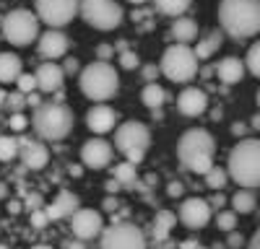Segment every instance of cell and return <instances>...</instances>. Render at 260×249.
<instances>
[{"mask_svg":"<svg viewBox=\"0 0 260 249\" xmlns=\"http://www.w3.org/2000/svg\"><path fill=\"white\" fill-rule=\"evenodd\" d=\"M161 73V68H156V65H146L143 68V78H146V83H156V75Z\"/></svg>","mask_w":260,"mask_h":249,"instance_id":"obj_39","label":"cell"},{"mask_svg":"<svg viewBox=\"0 0 260 249\" xmlns=\"http://www.w3.org/2000/svg\"><path fill=\"white\" fill-rule=\"evenodd\" d=\"M96 55H99V60H104V62H107V60H110V57L115 55V47H112V45H99Z\"/></svg>","mask_w":260,"mask_h":249,"instance_id":"obj_42","label":"cell"},{"mask_svg":"<svg viewBox=\"0 0 260 249\" xmlns=\"http://www.w3.org/2000/svg\"><path fill=\"white\" fill-rule=\"evenodd\" d=\"M226 179H229V172H224L221 166H213L206 174V187L213 192H221V187H226Z\"/></svg>","mask_w":260,"mask_h":249,"instance_id":"obj_31","label":"cell"},{"mask_svg":"<svg viewBox=\"0 0 260 249\" xmlns=\"http://www.w3.org/2000/svg\"><path fill=\"white\" fill-rule=\"evenodd\" d=\"M175 223H177V216L172 211H159L154 216V223H151V236H154V241H167Z\"/></svg>","mask_w":260,"mask_h":249,"instance_id":"obj_22","label":"cell"},{"mask_svg":"<svg viewBox=\"0 0 260 249\" xmlns=\"http://www.w3.org/2000/svg\"><path fill=\"white\" fill-rule=\"evenodd\" d=\"M229 177L247 190L260 187V140L257 138H245L232 148L229 163H226Z\"/></svg>","mask_w":260,"mask_h":249,"instance_id":"obj_2","label":"cell"},{"mask_svg":"<svg viewBox=\"0 0 260 249\" xmlns=\"http://www.w3.org/2000/svg\"><path fill=\"white\" fill-rule=\"evenodd\" d=\"M255 205H257V197H255V192L252 190H237L234 195H232V211L234 213H252L255 211Z\"/></svg>","mask_w":260,"mask_h":249,"instance_id":"obj_26","label":"cell"},{"mask_svg":"<svg viewBox=\"0 0 260 249\" xmlns=\"http://www.w3.org/2000/svg\"><path fill=\"white\" fill-rule=\"evenodd\" d=\"M247 249H260V226H257V231L252 234V239H250Z\"/></svg>","mask_w":260,"mask_h":249,"instance_id":"obj_49","label":"cell"},{"mask_svg":"<svg viewBox=\"0 0 260 249\" xmlns=\"http://www.w3.org/2000/svg\"><path fill=\"white\" fill-rule=\"evenodd\" d=\"M115 205H117V200H112V197L104 202V208H107V211H115Z\"/></svg>","mask_w":260,"mask_h":249,"instance_id":"obj_54","label":"cell"},{"mask_svg":"<svg viewBox=\"0 0 260 249\" xmlns=\"http://www.w3.org/2000/svg\"><path fill=\"white\" fill-rule=\"evenodd\" d=\"M117 124V112L107 104H94V107L86 112V128H89L94 135H107L112 133Z\"/></svg>","mask_w":260,"mask_h":249,"instance_id":"obj_15","label":"cell"},{"mask_svg":"<svg viewBox=\"0 0 260 249\" xmlns=\"http://www.w3.org/2000/svg\"><path fill=\"white\" fill-rule=\"evenodd\" d=\"M62 249H86V244H83V239H68V241H65L62 244Z\"/></svg>","mask_w":260,"mask_h":249,"instance_id":"obj_43","label":"cell"},{"mask_svg":"<svg viewBox=\"0 0 260 249\" xmlns=\"http://www.w3.org/2000/svg\"><path fill=\"white\" fill-rule=\"evenodd\" d=\"M26 205L31 208V211H37V208H42V197H39V195H29Z\"/></svg>","mask_w":260,"mask_h":249,"instance_id":"obj_47","label":"cell"},{"mask_svg":"<svg viewBox=\"0 0 260 249\" xmlns=\"http://www.w3.org/2000/svg\"><path fill=\"white\" fill-rule=\"evenodd\" d=\"M37 45H39V55H42V57L57 60V57H62L65 52H68L71 42H68V36H65L60 29H47L45 34H39Z\"/></svg>","mask_w":260,"mask_h":249,"instance_id":"obj_17","label":"cell"},{"mask_svg":"<svg viewBox=\"0 0 260 249\" xmlns=\"http://www.w3.org/2000/svg\"><path fill=\"white\" fill-rule=\"evenodd\" d=\"M8 124H11V130H13V133H24V130H26V124H29V119L21 114V112H16V114H11Z\"/></svg>","mask_w":260,"mask_h":249,"instance_id":"obj_38","label":"cell"},{"mask_svg":"<svg viewBox=\"0 0 260 249\" xmlns=\"http://www.w3.org/2000/svg\"><path fill=\"white\" fill-rule=\"evenodd\" d=\"M65 73H76L78 70V60L76 57H71V60H65V68H62Z\"/></svg>","mask_w":260,"mask_h":249,"instance_id":"obj_46","label":"cell"},{"mask_svg":"<svg viewBox=\"0 0 260 249\" xmlns=\"http://www.w3.org/2000/svg\"><path fill=\"white\" fill-rule=\"evenodd\" d=\"M0 249H6V246H0Z\"/></svg>","mask_w":260,"mask_h":249,"instance_id":"obj_62","label":"cell"},{"mask_svg":"<svg viewBox=\"0 0 260 249\" xmlns=\"http://www.w3.org/2000/svg\"><path fill=\"white\" fill-rule=\"evenodd\" d=\"M71 174H73V177H81L83 169H81V166H71Z\"/></svg>","mask_w":260,"mask_h":249,"instance_id":"obj_56","label":"cell"},{"mask_svg":"<svg viewBox=\"0 0 260 249\" xmlns=\"http://www.w3.org/2000/svg\"><path fill=\"white\" fill-rule=\"evenodd\" d=\"M255 101H257V107H260V89H257V94H255Z\"/></svg>","mask_w":260,"mask_h":249,"instance_id":"obj_61","label":"cell"},{"mask_svg":"<svg viewBox=\"0 0 260 249\" xmlns=\"http://www.w3.org/2000/svg\"><path fill=\"white\" fill-rule=\"evenodd\" d=\"M0 197H6V184H0Z\"/></svg>","mask_w":260,"mask_h":249,"instance_id":"obj_60","label":"cell"},{"mask_svg":"<svg viewBox=\"0 0 260 249\" xmlns=\"http://www.w3.org/2000/svg\"><path fill=\"white\" fill-rule=\"evenodd\" d=\"M211 211H213V208H211L208 200H203V197H187L180 205L177 218H180L182 226L190 228V231H198V228H203L211 221Z\"/></svg>","mask_w":260,"mask_h":249,"instance_id":"obj_13","label":"cell"},{"mask_svg":"<svg viewBox=\"0 0 260 249\" xmlns=\"http://www.w3.org/2000/svg\"><path fill=\"white\" fill-rule=\"evenodd\" d=\"M216 228L219 231H234L237 228V213L234 211H219V216H216Z\"/></svg>","mask_w":260,"mask_h":249,"instance_id":"obj_33","label":"cell"},{"mask_svg":"<svg viewBox=\"0 0 260 249\" xmlns=\"http://www.w3.org/2000/svg\"><path fill=\"white\" fill-rule=\"evenodd\" d=\"M148 145H151V133L143 122L138 119H130V122H122L117 124V130H115V148L130 161V163H141L146 151H148Z\"/></svg>","mask_w":260,"mask_h":249,"instance_id":"obj_5","label":"cell"},{"mask_svg":"<svg viewBox=\"0 0 260 249\" xmlns=\"http://www.w3.org/2000/svg\"><path fill=\"white\" fill-rule=\"evenodd\" d=\"M192 0H154V6L159 13L164 16H172V18H180L187 8H190Z\"/></svg>","mask_w":260,"mask_h":249,"instance_id":"obj_27","label":"cell"},{"mask_svg":"<svg viewBox=\"0 0 260 249\" xmlns=\"http://www.w3.org/2000/svg\"><path fill=\"white\" fill-rule=\"evenodd\" d=\"M39 24L42 21L37 13H31L26 8H16L3 18V36H6V42H11L16 47H26L39 39Z\"/></svg>","mask_w":260,"mask_h":249,"instance_id":"obj_8","label":"cell"},{"mask_svg":"<svg viewBox=\"0 0 260 249\" xmlns=\"http://www.w3.org/2000/svg\"><path fill=\"white\" fill-rule=\"evenodd\" d=\"M245 68L255 75V78H260V42H255V45L247 50V57H245Z\"/></svg>","mask_w":260,"mask_h":249,"instance_id":"obj_32","label":"cell"},{"mask_svg":"<svg viewBox=\"0 0 260 249\" xmlns=\"http://www.w3.org/2000/svg\"><path fill=\"white\" fill-rule=\"evenodd\" d=\"M39 104H45V101L39 99V94H37V91H34V94H26V107H34V109H37Z\"/></svg>","mask_w":260,"mask_h":249,"instance_id":"obj_44","label":"cell"},{"mask_svg":"<svg viewBox=\"0 0 260 249\" xmlns=\"http://www.w3.org/2000/svg\"><path fill=\"white\" fill-rule=\"evenodd\" d=\"M177 109L180 114L185 117H198L208 109V94L203 89H195V86H187L180 96H177Z\"/></svg>","mask_w":260,"mask_h":249,"instance_id":"obj_18","label":"cell"},{"mask_svg":"<svg viewBox=\"0 0 260 249\" xmlns=\"http://www.w3.org/2000/svg\"><path fill=\"white\" fill-rule=\"evenodd\" d=\"M221 205H224V195H221V192H216L213 200H211V208H221Z\"/></svg>","mask_w":260,"mask_h":249,"instance_id":"obj_52","label":"cell"},{"mask_svg":"<svg viewBox=\"0 0 260 249\" xmlns=\"http://www.w3.org/2000/svg\"><path fill=\"white\" fill-rule=\"evenodd\" d=\"M6 107H11V112L16 114V112H21L26 107V94H21V91H16V94H8V99H6Z\"/></svg>","mask_w":260,"mask_h":249,"instance_id":"obj_36","label":"cell"},{"mask_svg":"<svg viewBox=\"0 0 260 249\" xmlns=\"http://www.w3.org/2000/svg\"><path fill=\"white\" fill-rule=\"evenodd\" d=\"M81 161L89 169H107L112 161V143H107L102 135L89 138L81 145Z\"/></svg>","mask_w":260,"mask_h":249,"instance_id":"obj_14","label":"cell"},{"mask_svg":"<svg viewBox=\"0 0 260 249\" xmlns=\"http://www.w3.org/2000/svg\"><path fill=\"white\" fill-rule=\"evenodd\" d=\"M224 45V34L221 31H208L201 42H198V45H195V57H198V60H208L213 52H219V47Z\"/></svg>","mask_w":260,"mask_h":249,"instance_id":"obj_25","label":"cell"},{"mask_svg":"<svg viewBox=\"0 0 260 249\" xmlns=\"http://www.w3.org/2000/svg\"><path fill=\"white\" fill-rule=\"evenodd\" d=\"M151 249H180V246L169 244V241H154V246H151Z\"/></svg>","mask_w":260,"mask_h":249,"instance_id":"obj_51","label":"cell"},{"mask_svg":"<svg viewBox=\"0 0 260 249\" xmlns=\"http://www.w3.org/2000/svg\"><path fill=\"white\" fill-rule=\"evenodd\" d=\"M245 130H247V128H245L242 122H234V124H232V135H237V138H242V135H245Z\"/></svg>","mask_w":260,"mask_h":249,"instance_id":"obj_48","label":"cell"},{"mask_svg":"<svg viewBox=\"0 0 260 249\" xmlns=\"http://www.w3.org/2000/svg\"><path fill=\"white\" fill-rule=\"evenodd\" d=\"M182 190H185V184H182V182H169L167 195H169V197H180V195H182Z\"/></svg>","mask_w":260,"mask_h":249,"instance_id":"obj_41","label":"cell"},{"mask_svg":"<svg viewBox=\"0 0 260 249\" xmlns=\"http://www.w3.org/2000/svg\"><path fill=\"white\" fill-rule=\"evenodd\" d=\"M180 249H208V246L198 244V241H195V239H187V241H182V244H180Z\"/></svg>","mask_w":260,"mask_h":249,"instance_id":"obj_45","label":"cell"},{"mask_svg":"<svg viewBox=\"0 0 260 249\" xmlns=\"http://www.w3.org/2000/svg\"><path fill=\"white\" fill-rule=\"evenodd\" d=\"M252 128H255V130H260V114H255V117H252Z\"/></svg>","mask_w":260,"mask_h":249,"instance_id":"obj_57","label":"cell"},{"mask_svg":"<svg viewBox=\"0 0 260 249\" xmlns=\"http://www.w3.org/2000/svg\"><path fill=\"white\" fill-rule=\"evenodd\" d=\"M120 187H122V184H120V182H117V179L112 177L110 182H107V192H117V190H120Z\"/></svg>","mask_w":260,"mask_h":249,"instance_id":"obj_50","label":"cell"},{"mask_svg":"<svg viewBox=\"0 0 260 249\" xmlns=\"http://www.w3.org/2000/svg\"><path fill=\"white\" fill-rule=\"evenodd\" d=\"M47 223H50V216H47L45 208H37V211H31V226H34V228H45Z\"/></svg>","mask_w":260,"mask_h":249,"instance_id":"obj_37","label":"cell"},{"mask_svg":"<svg viewBox=\"0 0 260 249\" xmlns=\"http://www.w3.org/2000/svg\"><path fill=\"white\" fill-rule=\"evenodd\" d=\"M198 57H195L192 47L187 45H172L167 47V52L161 55V73L172 80V83H187L198 73Z\"/></svg>","mask_w":260,"mask_h":249,"instance_id":"obj_7","label":"cell"},{"mask_svg":"<svg viewBox=\"0 0 260 249\" xmlns=\"http://www.w3.org/2000/svg\"><path fill=\"white\" fill-rule=\"evenodd\" d=\"M99 249H148V244L136 223H112L102 231Z\"/></svg>","mask_w":260,"mask_h":249,"instance_id":"obj_9","label":"cell"},{"mask_svg":"<svg viewBox=\"0 0 260 249\" xmlns=\"http://www.w3.org/2000/svg\"><path fill=\"white\" fill-rule=\"evenodd\" d=\"M78 86L83 91L86 99L91 101H107L112 99L120 89V75L117 70L104 60H94L89 62L83 70H81V78H78Z\"/></svg>","mask_w":260,"mask_h":249,"instance_id":"obj_3","label":"cell"},{"mask_svg":"<svg viewBox=\"0 0 260 249\" xmlns=\"http://www.w3.org/2000/svg\"><path fill=\"white\" fill-rule=\"evenodd\" d=\"M31 249H52L50 244H37V246H31Z\"/></svg>","mask_w":260,"mask_h":249,"instance_id":"obj_59","label":"cell"},{"mask_svg":"<svg viewBox=\"0 0 260 249\" xmlns=\"http://www.w3.org/2000/svg\"><path fill=\"white\" fill-rule=\"evenodd\" d=\"M21 73V57L13 52H0V83H16Z\"/></svg>","mask_w":260,"mask_h":249,"instance_id":"obj_24","label":"cell"},{"mask_svg":"<svg viewBox=\"0 0 260 249\" xmlns=\"http://www.w3.org/2000/svg\"><path fill=\"white\" fill-rule=\"evenodd\" d=\"M78 13L86 24L99 31L117 29L125 18V11L117 0H78Z\"/></svg>","mask_w":260,"mask_h":249,"instance_id":"obj_6","label":"cell"},{"mask_svg":"<svg viewBox=\"0 0 260 249\" xmlns=\"http://www.w3.org/2000/svg\"><path fill=\"white\" fill-rule=\"evenodd\" d=\"M8 211H11L13 216H16V213H21V202H16V200H13V202L8 205Z\"/></svg>","mask_w":260,"mask_h":249,"instance_id":"obj_53","label":"cell"},{"mask_svg":"<svg viewBox=\"0 0 260 249\" xmlns=\"http://www.w3.org/2000/svg\"><path fill=\"white\" fill-rule=\"evenodd\" d=\"M6 99H8V94H6L3 89H0V109H3V107H6Z\"/></svg>","mask_w":260,"mask_h":249,"instance_id":"obj_55","label":"cell"},{"mask_svg":"<svg viewBox=\"0 0 260 249\" xmlns=\"http://www.w3.org/2000/svg\"><path fill=\"white\" fill-rule=\"evenodd\" d=\"M216 75H219V80H224L226 86H234V83H240L242 75H245V60L224 57L219 65H216Z\"/></svg>","mask_w":260,"mask_h":249,"instance_id":"obj_21","label":"cell"},{"mask_svg":"<svg viewBox=\"0 0 260 249\" xmlns=\"http://www.w3.org/2000/svg\"><path fill=\"white\" fill-rule=\"evenodd\" d=\"M164 99H167V94H164V89L159 86V83H146V89L141 94V101L148 109H159L164 104Z\"/></svg>","mask_w":260,"mask_h":249,"instance_id":"obj_28","label":"cell"},{"mask_svg":"<svg viewBox=\"0 0 260 249\" xmlns=\"http://www.w3.org/2000/svg\"><path fill=\"white\" fill-rule=\"evenodd\" d=\"M71 231H73L76 239L89 241V239H94L104 231V218H102L99 211H94V208H78L71 216Z\"/></svg>","mask_w":260,"mask_h":249,"instance_id":"obj_12","label":"cell"},{"mask_svg":"<svg viewBox=\"0 0 260 249\" xmlns=\"http://www.w3.org/2000/svg\"><path fill=\"white\" fill-rule=\"evenodd\" d=\"M31 124L39 138L45 140H62L68 138L71 130H73V112L65 107V104H39L34 109V117H31Z\"/></svg>","mask_w":260,"mask_h":249,"instance_id":"obj_4","label":"cell"},{"mask_svg":"<svg viewBox=\"0 0 260 249\" xmlns=\"http://www.w3.org/2000/svg\"><path fill=\"white\" fill-rule=\"evenodd\" d=\"M37 16L50 29H62L78 16V0H37Z\"/></svg>","mask_w":260,"mask_h":249,"instance_id":"obj_11","label":"cell"},{"mask_svg":"<svg viewBox=\"0 0 260 249\" xmlns=\"http://www.w3.org/2000/svg\"><path fill=\"white\" fill-rule=\"evenodd\" d=\"M172 36L177 39V45H187L198 36V21L195 18H187V16H180L172 21Z\"/></svg>","mask_w":260,"mask_h":249,"instance_id":"obj_23","label":"cell"},{"mask_svg":"<svg viewBox=\"0 0 260 249\" xmlns=\"http://www.w3.org/2000/svg\"><path fill=\"white\" fill-rule=\"evenodd\" d=\"M37 83H39V91L42 94H55L62 89V83H65V70L57 65V62H42V65L37 68Z\"/></svg>","mask_w":260,"mask_h":249,"instance_id":"obj_19","label":"cell"},{"mask_svg":"<svg viewBox=\"0 0 260 249\" xmlns=\"http://www.w3.org/2000/svg\"><path fill=\"white\" fill-rule=\"evenodd\" d=\"M242 244H245V236H242V234L229 231V241H226V246H229V249H240Z\"/></svg>","mask_w":260,"mask_h":249,"instance_id":"obj_40","label":"cell"},{"mask_svg":"<svg viewBox=\"0 0 260 249\" xmlns=\"http://www.w3.org/2000/svg\"><path fill=\"white\" fill-rule=\"evenodd\" d=\"M127 3H133V6H143V3H148V0H127Z\"/></svg>","mask_w":260,"mask_h":249,"instance_id":"obj_58","label":"cell"},{"mask_svg":"<svg viewBox=\"0 0 260 249\" xmlns=\"http://www.w3.org/2000/svg\"><path fill=\"white\" fill-rule=\"evenodd\" d=\"M115 179L122 184V187H133L136 184V163H130V161H122V163H115V169H112Z\"/></svg>","mask_w":260,"mask_h":249,"instance_id":"obj_29","label":"cell"},{"mask_svg":"<svg viewBox=\"0 0 260 249\" xmlns=\"http://www.w3.org/2000/svg\"><path fill=\"white\" fill-rule=\"evenodd\" d=\"M21 151L18 138L13 135H0V161H13Z\"/></svg>","mask_w":260,"mask_h":249,"instance_id":"obj_30","label":"cell"},{"mask_svg":"<svg viewBox=\"0 0 260 249\" xmlns=\"http://www.w3.org/2000/svg\"><path fill=\"white\" fill-rule=\"evenodd\" d=\"M18 145H21V161H24L26 169L31 172H39V169H45L47 161H50V151H47V145H42L39 140H26V138H18Z\"/></svg>","mask_w":260,"mask_h":249,"instance_id":"obj_16","label":"cell"},{"mask_svg":"<svg viewBox=\"0 0 260 249\" xmlns=\"http://www.w3.org/2000/svg\"><path fill=\"white\" fill-rule=\"evenodd\" d=\"M219 24L232 39H250L260 34V0H221Z\"/></svg>","mask_w":260,"mask_h":249,"instance_id":"obj_1","label":"cell"},{"mask_svg":"<svg viewBox=\"0 0 260 249\" xmlns=\"http://www.w3.org/2000/svg\"><path fill=\"white\" fill-rule=\"evenodd\" d=\"M213 153H216V140H213V135H211L208 130H203V128L187 130V133L180 138V143H177V156H180L182 166L190 163L192 158H198V156H213Z\"/></svg>","mask_w":260,"mask_h":249,"instance_id":"obj_10","label":"cell"},{"mask_svg":"<svg viewBox=\"0 0 260 249\" xmlns=\"http://www.w3.org/2000/svg\"><path fill=\"white\" fill-rule=\"evenodd\" d=\"M78 208H81L78 197L73 192H68V190H62L50 205H45V211H47L50 221H60V218H71Z\"/></svg>","mask_w":260,"mask_h":249,"instance_id":"obj_20","label":"cell"},{"mask_svg":"<svg viewBox=\"0 0 260 249\" xmlns=\"http://www.w3.org/2000/svg\"><path fill=\"white\" fill-rule=\"evenodd\" d=\"M16 86H18L21 94H34V91H39V83H37V75H34V73H21L18 80H16Z\"/></svg>","mask_w":260,"mask_h":249,"instance_id":"obj_34","label":"cell"},{"mask_svg":"<svg viewBox=\"0 0 260 249\" xmlns=\"http://www.w3.org/2000/svg\"><path fill=\"white\" fill-rule=\"evenodd\" d=\"M141 65V57H138V52H133V50H125V52H120V68L122 70H136Z\"/></svg>","mask_w":260,"mask_h":249,"instance_id":"obj_35","label":"cell"}]
</instances>
